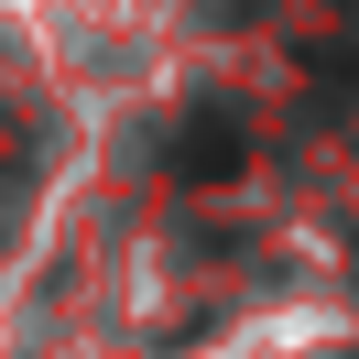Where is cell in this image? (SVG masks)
Instances as JSON below:
<instances>
[{
    "label": "cell",
    "mask_w": 359,
    "mask_h": 359,
    "mask_svg": "<svg viewBox=\"0 0 359 359\" xmlns=\"http://www.w3.org/2000/svg\"><path fill=\"white\" fill-rule=\"evenodd\" d=\"M240 163H250L240 109H196V120H185V142H175V175H185V185H207V175H240Z\"/></svg>",
    "instance_id": "6da1fadb"
}]
</instances>
